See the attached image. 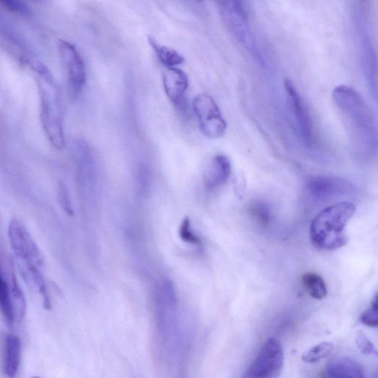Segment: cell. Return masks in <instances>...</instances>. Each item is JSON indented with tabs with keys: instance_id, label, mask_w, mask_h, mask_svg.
Here are the masks:
<instances>
[{
	"instance_id": "cell-10",
	"label": "cell",
	"mask_w": 378,
	"mask_h": 378,
	"mask_svg": "<svg viewBox=\"0 0 378 378\" xmlns=\"http://www.w3.org/2000/svg\"><path fill=\"white\" fill-rule=\"evenodd\" d=\"M285 88L292 111L297 118L301 136L306 142L310 143L313 140V122L308 109L306 104L304 103L294 83L290 79H285Z\"/></svg>"
},
{
	"instance_id": "cell-24",
	"label": "cell",
	"mask_w": 378,
	"mask_h": 378,
	"mask_svg": "<svg viewBox=\"0 0 378 378\" xmlns=\"http://www.w3.org/2000/svg\"><path fill=\"white\" fill-rule=\"evenodd\" d=\"M0 3L15 13L22 15H28L30 13L27 5L22 0H0Z\"/></svg>"
},
{
	"instance_id": "cell-25",
	"label": "cell",
	"mask_w": 378,
	"mask_h": 378,
	"mask_svg": "<svg viewBox=\"0 0 378 378\" xmlns=\"http://www.w3.org/2000/svg\"><path fill=\"white\" fill-rule=\"evenodd\" d=\"M378 308L372 307L364 311L361 316L362 324L370 327H377L378 324Z\"/></svg>"
},
{
	"instance_id": "cell-3",
	"label": "cell",
	"mask_w": 378,
	"mask_h": 378,
	"mask_svg": "<svg viewBox=\"0 0 378 378\" xmlns=\"http://www.w3.org/2000/svg\"><path fill=\"white\" fill-rule=\"evenodd\" d=\"M8 235L10 247L19 262L34 265L42 268L45 265L43 255L32 238L29 230L18 219H12Z\"/></svg>"
},
{
	"instance_id": "cell-17",
	"label": "cell",
	"mask_w": 378,
	"mask_h": 378,
	"mask_svg": "<svg viewBox=\"0 0 378 378\" xmlns=\"http://www.w3.org/2000/svg\"><path fill=\"white\" fill-rule=\"evenodd\" d=\"M301 282L310 297L316 300H322L327 295V288L324 280L315 273L304 274Z\"/></svg>"
},
{
	"instance_id": "cell-15",
	"label": "cell",
	"mask_w": 378,
	"mask_h": 378,
	"mask_svg": "<svg viewBox=\"0 0 378 378\" xmlns=\"http://www.w3.org/2000/svg\"><path fill=\"white\" fill-rule=\"evenodd\" d=\"M148 40L157 58L166 68H175L184 63V56L174 49L161 45L151 36H148Z\"/></svg>"
},
{
	"instance_id": "cell-1",
	"label": "cell",
	"mask_w": 378,
	"mask_h": 378,
	"mask_svg": "<svg viewBox=\"0 0 378 378\" xmlns=\"http://www.w3.org/2000/svg\"><path fill=\"white\" fill-rule=\"evenodd\" d=\"M31 65L36 74L42 128L54 148L58 151L63 150L65 139L60 91L51 70L45 64L40 61H33Z\"/></svg>"
},
{
	"instance_id": "cell-12",
	"label": "cell",
	"mask_w": 378,
	"mask_h": 378,
	"mask_svg": "<svg viewBox=\"0 0 378 378\" xmlns=\"http://www.w3.org/2000/svg\"><path fill=\"white\" fill-rule=\"evenodd\" d=\"M22 354L19 338L15 334L6 336L3 353V369L7 377L13 378L17 375Z\"/></svg>"
},
{
	"instance_id": "cell-20",
	"label": "cell",
	"mask_w": 378,
	"mask_h": 378,
	"mask_svg": "<svg viewBox=\"0 0 378 378\" xmlns=\"http://www.w3.org/2000/svg\"><path fill=\"white\" fill-rule=\"evenodd\" d=\"M57 199L61 208L69 216L73 215V209L70 194L63 181H59L57 187Z\"/></svg>"
},
{
	"instance_id": "cell-13",
	"label": "cell",
	"mask_w": 378,
	"mask_h": 378,
	"mask_svg": "<svg viewBox=\"0 0 378 378\" xmlns=\"http://www.w3.org/2000/svg\"><path fill=\"white\" fill-rule=\"evenodd\" d=\"M324 377L332 378H361L363 371L360 364L349 357L336 359L329 363Z\"/></svg>"
},
{
	"instance_id": "cell-16",
	"label": "cell",
	"mask_w": 378,
	"mask_h": 378,
	"mask_svg": "<svg viewBox=\"0 0 378 378\" xmlns=\"http://www.w3.org/2000/svg\"><path fill=\"white\" fill-rule=\"evenodd\" d=\"M0 312L8 326L15 324L16 320L11 292L1 273H0Z\"/></svg>"
},
{
	"instance_id": "cell-21",
	"label": "cell",
	"mask_w": 378,
	"mask_h": 378,
	"mask_svg": "<svg viewBox=\"0 0 378 378\" xmlns=\"http://www.w3.org/2000/svg\"><path fill=\"white\" fill-rule=\"evenodd\" d=\"M249 212L251 216L262 226H267L270 222V214L267 207L262 203H254L251 205Z\"/></svg>"
},
{
	"instance_id": "cell-22",
	"label": "cell",
	"mask_w": 378,
	"mask_h": 378,
	"mask_svg": "<svg viewBox=\"0 0 378 378\" xmlns=\"http://www.w3.org/2000/svg\"><path fill=\"white\" fill-rule=\"evenodd\" d=\"M356 345L359 350L365 356L377 355V352L375 347L371 342L370 340L361 331L356 334Z\"/></svg>"
},
{
	"instance_id": "cell-18",
	"label": "cell",
	"mask_w": 378,
	"mask_h": 378,
	"mask_svg": "<svg viewBox=\"0 0 378 378\" xmlns=\"http://www.w3.org/2000/svg\"><path fill=\"white\" fill-rule=\"evenodd\" d=\"M11 297L15 315V320L22 322L26 313V300L15 276L11 279Z\"/></svg>"
},
{
	"instance_id": "cell-2",
	"label": "cell",
	"mask_w": 378,
	"mask_h": 378,
	"mask_svg": "<svg viewBox=\"0 0 378 378\" xmlns=\"http://www.w3.org/2000/svg\"><path fill=\"white\" fill-rule=\"evenodd\" d=\"M355 212V205L347 201L336 203L320 212L310 226L313 245L324 251L345 246L348 240L345 228Z\"/></svg>"
},
{
	"instance_id": "cell-5",
	"label": "cell",
	"mask_w": 378,
	"mask_h": 378,
	"mask_svg": "<svg viewBox=\"0 0 378 378\" xmlns=\"http://www.w3.org/2000/svg\"><path fill=\"white\" fill-rule=\"evenodd\" d=\"M283 367V345L277 338H270L243 377H276L281 374Z\"/></svg>"
},
{
	"instance_id": "cell-6",
	"label": "cell",
	"mask_w": 378,
	"mask_h": 378,
	"mask_svg": "<svg viewBox=\"0 0 378 378\" xmlns=\"http://www.w3.org/2000/svg\"><path fill=\"white\" fill-rule=\"evenodd\" d=\"M333 95L337 106L351 120L353 125L367 130L373 128L372 115L357 91L345 85H341L334 90Z\"/></svg>"
},
{
	"instance_id": "cell-8",
	"label": "cell",
	"mask_w": 378,
	"mask_h": 378,
	"mask_svg": "<svg viewBox=\"0 0 378 378\" xmlns=\"http://www.w3.org/2000/svg\"><path fill=\"white\" fill-rule=\"evenodd\" d=\"M308 189L317 200H330L353 191L350 182L336 177L318 176L309 180Z\"/></svg>"
},
{
	"instance_id": "cell-11",
	"label": "cell",
	"mask_w": 378,
	"mask_h": 378,
	"mask_svg": "<svg viewBox=\"0 0 378 378\" xmlns=\"http://www.w3.org/2000/svg\"><path fill=\"white\" fill-rule=\"evenodd\" d=\"M231 173V164L228 157L223 155L215 156L203 175L206 189L214 190L226 184Z\"/></svg>"
},
{
	"instance_id": "cell-14",
	"label": "cell",
	"mask_w": 378,
	"mask_h": 378,
	"mask_svg": "<svg viewBox=\"0 0 378 378\" xmlns=\"http://www.w3.org/2000/svg\"><path fill=\"white\" fill-rule=\"evenodd\" d=\"M20 274L28 284H30L42 297L44 307L46 309L52 308L50 297L41 268L34 265L19 262Z\"/></svg>"
},
{
	"instance_id": "cell-26",
	"label": "cell",
	"mask_w": 378,
	"mask_h": 378,
	"mask_svg": "<svg viewBox=\"0 0 378 378\" xmlns=\"http://www.w3.org/2000/svg\"><path fill=\"white\" fill-rule=\"evenodd\" d=\"M195 2L201 3L203 1V0H194Z\"/></svg>"
},
{
	"instance_id": "cell-7",
	"label": "cell",
	"mask_w": 378,
	"mask_h": 378,
	"mask_svg": "<svg viewBox=\"0 0 378 378\" xmlns=\"http://www.w3.org/2000/svg\"><path fill=\"white\" fill-rule=\"evenodd\" d=\"M61 59L65 67L70 99L75 100L81 93L86 82V67L76 46L61 40L58 42Z\"/></svg>"
},
{
	"instance_id": "cell-4",
	"label": "cell",
	"mask_w": 378,
	"mask_h": 378,
	"mask_svg": "<svg viewBox=\"0 0 378 378\" xmlns=\"http://www.w3.org/2000/svg\"><path fill=\"white\" fill-rule=\"evenodd\" d=\"M192 105L203 135L210 139H217L225 135L226 122L211 95L204 93L198 95L195 97Z\"/></svg>"
},
{
	"instance_id": "cell-23",
	"label": "cell",
	"mask_w": 378,
	"mask_h": 378,
	"mask_svg": "<svg viewBox=\"0 0 378 378\" xmlns=\"http://www.w3.org/2000/svg\"><path fill=\"white\" fill-rule=\"evenodd\" d=\"M190 225L189 219L188 217L185 218L180 227V236L182 240L188 243L193 244V245H199L201 241L196 235H194Z\"/></svg>"
},
{
	"instance_id": "cell-19",
	"label": "cell",
	"mask_w": 378,
	"mask_h": 378,
	"mask_svg": "<svg viewBox=\"0 0 378 378\" xmlns=\"http://www.w3.org/2000/svg\"><path fill=\"white\" fill-rule=\"evenodd\" d=\"M333 349V345L330 342L321 343L304 353L302 360L308 363L318 362L330 355Z\"/></svg>"
},
{
	"instance_id": "cell-9",
	"label": "cell",
	"mask_w": 378,
	"mask_h": 378,
	"mask_svg": "<svg viewBox=\"0 0 378 378\" xmlns=\"http://www.w3.org/2000/svg\"><path fill=\"white\" fill-rule=\"evenodd\" d=\"M165 93L171 102L184 111L187 107L186 94L189 88L187 73L177 68H166L163 74Z\"/></svg>"
}]
</instances>
